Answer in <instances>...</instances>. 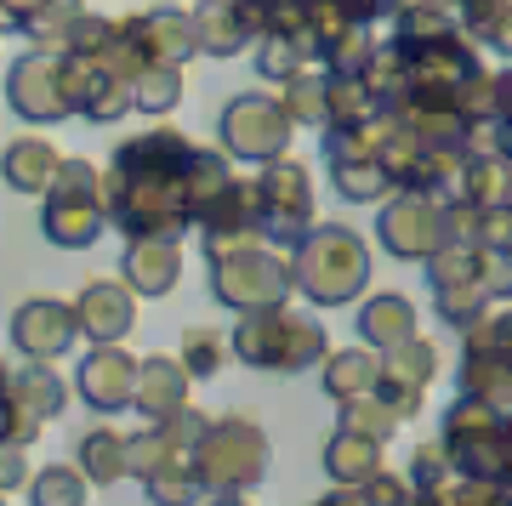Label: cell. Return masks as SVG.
Segmentation results:
<instances>
[{"label":"cell","instance_id":"cell-1","mask_svg":"<svg viewBox=\"0 0 512 506\" xmlns=\"http://www.w3.org/2000/svg\"><path fill=\"white\" fill-rule=\"evenodd\" d=\"M228 171V154L188 143L183 131L154 126L143 137L109 154L103 171V205H109V228H120L126 239H177L183 228H194L205 211V199L217 194Z\"/></svg>","mask_w":512,"mask_h":506},{"label":"cell","instance_id":"cell-2","mask_svg":"<svg viewBox=\"0 0 512 506\" xmlns=\"http://www.w3.org/2000/svg\"><path fill=\"white\" fill-rule=\"evenodd\" d=\"M205 256H211V290H217V302H228L234 313L274 308V302L291 296V262L262 251L256 234L205 239Z\"/></svg>","mask_w":512,"mask_h":506},{"label":"cell","instance_id":"cell-3","mask_svg":"<svg viewBox=\"0 0 512 506\" xmlns=\"http://www.w3.org/2000/svg\"><path fill=\"white\" fill-rule=\"evenodd\" d=\"M228 342H234L228 353L256 364V370H308V364H319L330 353L325 330L313 325V319H302V313H291L285 302L239 313V325Z\"/></svg>","mask_w":512,"mask_h":506},{"label":"cell","instance_id":"cell-4","mask_svg":"<svg viewBox=\"0 0 512 506\" xmlns=\"http://www.w3.org/2000/svg\"><path fill=\"white\" fill-rule=\"evenodd\" d=\"M46 205H40V234L63 245V251H86L97 245V234L109 228V205H103V171L92 160H69L57 165L52 188H46Z\"/></svg>","mask_w":512,"mask_h":506},{"label":"cell","instance_id":"cell-5","mask_svg":"<svg viewBox=\"0 0 512 506\" xmlns=\"http://www.w3.org/2000/svg\"><path fill=\"white\" fill-rule=\"evenodd\" d=\"M370 279V251L353 228H313L302 234V256L291 262V285L308 290L319 308H342L353 302Z\"/></svg>","mask_w":512,"mask_h":506},{"label":"cell","instance_id":"cell-6","mask_svg":"<svg viewBox=\"0 0 512 506\" xmlns=\"http://www.w3.org/2000/svg\"><path fill=\"white\" fill-rule=\"evenodd\" d=\"M268 461H274L268 433L245 416H222V421L211 416L200 444L188 450V467L205 478V489H239V495L268 478Z\"/></svg>","mask_w":512,"mask_h":506},{"label":"cell","instance_id":"cell-7","mask_svg":"<svg viewBox=\"0 0 512 506\" xmlns=\"http://www.w3.org/2000/svg\"><path fill=\"white\" fill-rule=\"evenodd\" d=\"M6 103L18 120L29 126H57V120H74V103H69V80H63V52H29L6 69Z\"/></svg>","mask_w":512,"mask_h":506},{"label":"cell","instance_id":"cell-8","mask_svg":"<svg viewBox=\"0 0 512 506\" xmlns=\"http://www.w3.org/2000/svg\"><path fill=\"white\" fill-rule=\"evenodd\" d=\"M256 228L268 239H302L313 228V182L296 160H268L256 177Z\"/></svg>","mask_w":512,"mask_h":506},{"label":"cell","instance_id":"cell-9","mask_svg":"<svg viewBox=\"0 0 512 506\" xmlns=\"http://www.w3.org/2000/svg\"><path fill=\"white\" fill-rule=\"evenodd\" d=\"M291 148V114L274 97L245 91L222 109V154L228 160H279Z\"/></svg>","mask_w":512,"mask_h":506},{"label":"cell","instance_id":"cell-10","mask_svg":"<svg viewBox=\"0 0 512 506\" xmlns=\"http://www.w3.org/2000/svg\"><path fill=\"white\" fill-rule=\"evenodd\" d=\"M74 393L92 404L97 416H120L131 404V387H137V353H126L120 342H92L74 364Z\"/></svg>","mask_w":512,"mask_h":506},{"label":"cell","instance_id":"cell-11","mask_svg":"<svg viewBox=\"0 0 512 506\" xmlns=\"http://www.w3.org/2000/svg\"><path fill=\"white\" fill-rule=\"evenodd\" d=\"M12 347L35 364H57L63 353L80 347V325H74V308L57 302V296H29L18 313H12Z\"/></svg>","mask_w":512,"mask_h":506},{"label":"cell","instance_id":"cell-12","mask_svg":"<svg viewBox=\"0 0 512 506\" xmlns=\"http://www.w3.org/2000/svg\"><path fill=\"white\" fill-rule=\"evenodd\" d=\"M69 308L80 325V342H126L137 325V290L126 279H92V285H80Z\"/></svg>","mask_w":512,"mask_h":506},{"label":"cell","instance_id":"cell-13","mask_svg":"<svg viewBox=\"0 0 512 506\" xmlns=\"http://www.w3.org/2000/svg\"><path fill=\"white\" fill-rule=\"evenodd\" d=\"M439 205L427 194H404L393 199V205H382V245L399 262H421V256L439 245Z\"/></svg>","mask_w":512,"mask_h":506},{"label":"cell","instance_id":"cell-14","mask_svg":"<svg viewBox=\"0 0 512 506\" xmlns=\"http://www.w3.org/2000/svg\"><path fill=\"white\" fill-rule=\"evenodd\" d=\"M188 387H194V376L183 370V359H171V353H148V359H137L131 410H137L143 421H165L171 410L194 404V398H188Z\"/></svg>","mask_w":512,"mask_h":506},{"label":"cell","instance_id":"cell-15","mask_svg":"<svg viewBox=\"0 0 512 506\" xmlns=\"http://www.w3.org/2000/svg\"><path fill=\"white\" fill-rule=\"evenodd\" d=\"M188 18H194V52L205 57H234L256 40V18L245 0H200Z\"/></svg>","mask_w":512,"mask_h":506},{"label":"cell","instance_id":"cell-16","mask_svg":"<svg viewBox=\"0 0 512 506\" xmlns=\"http://www.w3.org/2000/svg\"><path fill=\"white\" fill-rule=\"evenodd\" d=\"M120 279H126L137 296H165V290L183 279V245L177 239H131L126 245V262H120Z\"/></svg>","mask_w":512,"mask_h":506},{"label":"cell","instance_id":"cell-17","mask_svg":"<svg viewBox=\"0 0 512 506\" xmlns=\"http://www.w3.org/2000/svg\"><path fill=\"white\" fill-rule=\"evenodd\" d=\"M126 29L148 63H188L194 57V18L188 12H137V18H126Z\"/></svg>","mask_w":512,"mask_h":506},{"label":"cell","instance_id":"cell-18","mask_svg":"<svg viewBox=\"0 0 512 506\" xmlns=\"http://www.w3.org/2000/svg\"><path fill=\"white\" fill-rule=\"evenodd\" d=\"M57 165H63V148L46 143V137H18V143L6 148V160H0V177L6 188H18V194H46L57 177Z\"/></svg>","mask_w":512,"mask_h":506},{"label":"cell","instance_id":"cell-19","mask_svg":"<svg viewBox=\"0 0 512 506\" xmlns=\"http://www.w3.org/2000/svg\"><path fill=\"white\" fill-rule=\"evenodd\" d=\"M382 381V347H348V353H325V393L336 404L376 393Z\"/></svg>","mask_w":512,"mask_h":506},{"label":"cell","instance_id":"cell-20","mask_svg":"<svg viewBox=\"0 0 512 506\" xmlns=\"http://www.w3.org/2000/svg\"><path fill=\"white\" fill-rule=\"evenodd\" d=\"M456 381H461V398H478L490 410H512V364L495 359L490 347H467Z\"/></svg>","mask_w":512,"mask_h":506},{"label":"cell","instance_id":"cell-21","mask_svg":"<svg viewBox=\"0 0 512 506\" xmlns=\"http://www.w3.org/2000/svg\"><path fill=\"white\" fill-rule=\"evenodd\" d=\"M74 467L86 472V484L92 489H109L126 478V433H114V427H92V433L74 438Z\"/></svg>","mask_w":512,"mask_h":506},{"label":"cell","instance_id":"cell-22","mask_svg":"<svg viewBox=\"0 0 512 506\" xmlns=\"http://www.w3.org/2000/svg\"><path fill=\"white\" fill-rule=\"evenodd\" d=\"M69 381L57 376L52 364H23V370H12V398H18L23 410H29V416L35 421H57L63 416V410H69Z\"/></svg>","mask_w":512,"mask_h":506},{"label":"cell","instance_id":"cell-23","mask_svg":"<svg viewBox=\"0 0 512 506\" xmlns=\"http://www.w3.org/2000/svg\"><path fill=\"white\" fill-rule=\"evenodd\" d=\"M325 472L336 484H365L382 472V444L365 433H348V427H336V438L325 444Z\"/></svg>","mask_w":512,"mask_h":506},{"label":"cell","instance_id":"cell-24","mask_svg":"<svg viewBox=\"0 0 512 506\" xmlns=\"http://www.w3.org/2000/svg\"><path fill=\"white\" fill-rule=\"evenodd\" d=\"M359 336H365V347L404 342V336H416V308L404 302L399 290H382V296L365 302V313H359Z\"/></svg>","mask_w":512,"mask_h":506},{"label":"cell","instance_id":"cell-25","mask_svg":"<svg viewBox=\"0 0 512 506\" xmlns=\"http://www.w3.org/2000/svg\"><path fill=\"white\" fill-rule=\"evenodd\" d=\"M23 495H29V506H86L92 501V484H86V472L74 467V461H52V467L29 472Z\"/></svg>","mask_w":512,"mask_h":506},{"label":"cell","instance_id":"cell-26","mask_svg":"<svg viewBox=\"0 0 512 506\" xmlns=\"http://www.w3.org/2000/svg\"><path fill=\"white\" fill-rule=\"evenodd\" d=\"M183 103V63H148L131 80V114H171Z\"/></svg>","mask_w":512,"mask_h":506},{"label":"cell","instance_id":"cell-27","mask_svg":"<svg viewBox=\"0 0 512 506\" xmlns=\"http://www.w3.org/2000/svg\"><path fill=\"white\" fill-rule=\"evenodd\" d=\"M80 12H86V0H46L35 18H23V35L35 40L40 52H63L74 35V23H80Z\"/></svg>","mask_w":512,"mask_h":506},{"label":"cell","instance_id":"cell-28","mask_svg":"<svg viewBox=\"0 0 512 506\" xmlns=\"http://www.w3.org/2000/svg\"><path fill=\"white\" fill-rule=\"evenodd\" d=\"M171 461H188V455L160 433V421H148L143 433H126V472L131 478H154V472H165Z\"/></svg>","mask_w":512,"mask_h":506},{"label":"cell","instance_id":"cell-29","mask_svg":"<svg viewBox=\"0 0 512 506\" xmlns=\"http://www.w3.org/2000/svg\"><path fill=\"white\" fill-rule=\"evenodd\" d=\"M143 489H148V501L154 506H200L211 489H205V478L188 461H171L165 472H154V478H143Z\"/></svg>","mask_w":512,"mask_h":506},{"label":"cell","instance_id":"cell-30","mask_svg":"<svg viewBox=\"0 0 512 506\" xmlns=\"http://www.w3.org/2000/svg\"><path fill=\"white\" fill-rule=\"evenodd\" d=\"M433 370H439V353H433V342H421V336H404V342L382 347V376H399V381L427 387Z\"/></svg>","mask_w":512,"mask_h":506},{"label":"cell","instance_id":"cell-31","mask_svg":"<svg viewBox=\"0 0 512 506\" xmlns=\"http://www.w3.org/2000/svg\"><path fill=\"white\" fill-rule=\"evenodd\" d=\"M177 359H183V370L194 381L217 376L222 364H228V336H217V330H205V325H188L183 330V347H177Z\"/></svg>","mask_w":512,"mask_h":506},{"label":"cell","instance_id":"cell-32","mask_svg":"<svg viewBox=\"0 0 512 506\" xmlns=\"http://www.w3.org/2000/svg\"><path fill=\"white\" fill-rule=\"evenodd\" d=\"M342 427H348V433L376 438V444H387V438H393V427H399V416H393L376 393H365V398H348V404H342Z\"/></svg>","mask_w":512,"mask_h":506},{"label":"cell","instance_id":"cell-33","mask_svg":"<svg viewBox=\"0 0 512 506\" xmlns=\"http://www.w3.org/2000/svg\"><path fill=\"white\" fill-rule=\"evenodd\" d=\"M279 109L291 114V126H325V74L319 80H308V74L285 80V103Z\"/></svg>","mask_w":512,"mask_h":506},{"label":"cell","instance_id":"cell-34","mask_svg":"<svg viewBox=\"0 0 512 506\" xmlns=\"http://www.w3.org/2000/svg\"><path fill=\"white\" fill-rule=\"evenodd\" d=\"M461 18L473 23V35H484L495 52L512 57V0H490V6H473V12H461Z\"/></svg>","mask_w":512,"mask_h":506},{"label":"cell","instance_id":"cell-35","mask_svg":"<svg viewBox=\"0 0 512 506\" xmlns=\"http://www.w3.org/2000/svg\"><path fill=\"white\" fill-rule=\"evenodd\" d=\"M467 347H490L495 359L512 364V308L495 313V319H473L467 325Z\"/></svg>","mask_w":512,"mask_h":506},{"label":"cell","instance_id":"cell-36","mask_svg":"<svg viewBox=\"0 0 512 506\" xmlns=\"http://www.w3.org/2000/svg\"><path fill=\"white\" fill-rule=\"evenodd\" d=\"M205 427H211V416H205V410H194V404H183V410H171V416L160 421V433L171 438V444H177V450H194V444H200V433Z\"/></svg>","mask_w":512,"mask_h":506},{"label":"cell","instance_id":"cell-37","mask_svg":"<svg viewBox=\"0 0 512 506\" xmlns=\"http://www.w3.org/2000/svg\"><path fill=\"white\" fill-rule=\"evenodd\" d=\"M29 484V444H0V495Z\"/></svg>","mask_w":512,"mask_h":506},{"label":"cell","instance_id":"cell-38","mask_svg":"<svg viewBox=\"0 0 512 506\" xmlns=\"http://www.w3.org/2000/svg\"><path fill=\"white\" fill-rule=\"evenodd\" d=\"M0 6H6V18H12V29H23V18H35V12L46 6V0H0Z\"/></svg>","mask_w":512,"mask_h":506},{"label":"cell","instance_id":"cell-39","mask_svg":"<svg viewBox=\"0 0 512 506\" xmlns=\"http://www.w3.org/2000/svg\"><path fill=\"white\" fill-rule=\"evenodd\" d=\"M200 506H251V501H245L239 489H211V495H205Z\"/></svg>","mask_w":512,"mask_h":506},{"label":"cell","instance_id":"cell-40","mask_svg":"<svg viewBox=\"0 0 512 506\" xmlns=\"http://www.w3.org/2000/svg\"><path fill=\"white\" fill-rule=\"evenodd\" d=\"M501 433H507V450H512V410L501 416Z\"/></svg>","mask_w":512,"mask_h":506},{"label":"cell","instance_id":"cell-41","mask_svg":"<svg viewBox=\"0 0 512 506\" xmlns=\"http://www.w3.org/2000/svg\"><path fill=\"white\" fill-rule=\"evenodd\" d=\"M461 12H473V6H490V0H456Z\"/></svg>","mask_w":512,"mask_h":506},{"label":"cell","instance_id":"cell-42","mask_svg":"<svg viewBox=\"0 0 512 506\" xmlns=\"http://www.w3.org/2000/svg\"><path fill=\"white\" fill-rule=\"evenodd\" d=\"M0 29H12V18H6V6H0Z\"/></svg>","mask_w":512,"mask_h":506},{"label":"cell","instance_id":"cell-43","mask_svg":"<svg viewBox=\"0 0 512 506\" xmlns=\"http://www.w3.org/2000/svg\"><path fill=\"white\" fill-rule=\"evenodd\" d=\"M0 506H6V495H0Z\"/></svg>","mask_w":512,"mask_h":506}]
</instances>
